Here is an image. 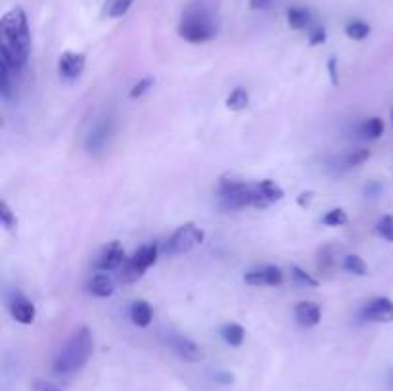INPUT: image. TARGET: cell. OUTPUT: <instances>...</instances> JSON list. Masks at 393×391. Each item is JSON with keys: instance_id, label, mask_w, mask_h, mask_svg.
<instances>
[{"instance_id": "277c9868", "label": "cell", "mask_w": 393, "mask_h": 391, "mask_svg": "<svg viewBox=\"0 0 393 391\" xmlns=\"http://www.w3.org/2000/svg\"><path fill=\"white\" fill-rule=\"evenodd\" d=\"M217 18L213 10L205 4H192L188 10L183 14L181 26H178V35L192 45H202L211 38L217 37Z\"/></svg>"}, {"instance_id": "e0dca14e", "label": "cell", "mask_w": 393, "mask_h": 391, "mask_svg": "<svg viewBox=\"0 0 393 391\" xmlns=\"http://www.w3.org/2000/svg\"><path fill=\"white\" fill-rule=\"evenodd\" d=\"M221 338L229 346L232 347H240L246 340V330L242 328L240 324H236V322H230V324H225L221 328Z\"/></svg>"}, {"instance_id": "d6986e66", "label": "cell", "mask_w": 393, "mask_h": 391, "mask_svg": "<svg viewBox=\"0 0 393 391\" xmlns=\"http://www.w3.org/2000/svg\"><path fill=\"white\" fill-rule=\"evenodd\" d=\"M16 79L18 77L14 75L4 63H0V92H2V98H6V100L12 98L14 90H16Z\"/></svg>"}, {"instance_id": "8d00e7d4", "label": "cell", "mask_w": 393, "mask_h": 391, "mask_svg": "<svg viewBox=\"0 0 393 391\" xmlns=\"http://www.w3.org/2000/svg\"><path fill=\"white\" fill-rule=\"evenodd\" d=\"M271 4H273V0H249L252 10H267V8H271Z\"/></svg>"}, {"instance_id": "ab89813d", "label": "cell", "mask_w": 393, "mask_h": 391, "mask_svg": "<svg viewBox=\"0 0 393 391\" xmlns=\"http://www.w3.org/2000/svg\"><path fill=\"white\" fill-rule=\"evenodd\" d=\"M392 121H393V114H392Z\"/></svg>"}, {"instance_id": "ffe728a7", "label": "cell", "mask_w": 393, "mask_h": 391, "mask_svg": "<svg viewBox=\"0 0 393 391\" xmlns=\"http://www.w3.org/2000/svg\"><path fill=\"white\" fill-rule=\"evenodd\" d=\"M247 104H249V92L246 89H235L227 98V107L232 109V112H242V109H246Z\"/></svg>"}, {"instance_id": "d4e9b609", "label": "cell", "mask_w": 393, "mask_h": 391, "mask_svg": "<svg viewBox=\"0 0 393 391\" xmlns=\"http://www.w3.org/2000/svg\"><path fill=\"white\" fill-rule=\"evenodd\" d=\"M263 272H265V284L267 286L279 288V286L284 284V272L280 271L276 265L263 267Z\"/></svg>"}, {"instance_id": "1f68e13d", "label": "cell", "mask_w": 393, "mask_h": 391, "mask_svg": "<svg viewBox=\"0 0 393 391\" xmlns=\"http://www.w3.org/2000/svg\"><path fill=\"white\" fill-rule=\"evenodd\" d=\"M368 158H370V150H365V148H361V150L351 151V154L348 156V161H345V164H348L349 167H357V165L365 164Z\"/></svg>"}, {"instance_id": "d590c367", "label": "cell", "mask_w": 393, "mask_h": 391, "mask_svg": "<svg viewBox=\"0 0 393 391\" xmlns=\"http://www.w3.org/2000/svg\"><path fill=\"white\" fill-rule=\"evenodd\" d=\"M33 391H62V390H58L56 385L50 384V382H45V380H37V382L33 384Z\"/></svg>"}, {"instance_id": "8fae6325", "label": "cell", "mask_w": 393, "mask_h": 391, "mask_svg": "<svg viewBox=\"0 0 393 391\" xmlns=\"http://www.w3.org/2000/svg\"><path fill=\"white\" fill-rule=\"evenodd\" d=\"M8 307H10V315H12V318L16 322H19V324H33V322H35L37 309H35L33 301H29L26 296L16 294L14 299H10V303H8Z\"/></svg>"}, {"instance_id": "f1b7e54d", "label": "cell", "mask_w": 393, "mask_h": 391, "mask_svg": "<svg viewBox=\"0 0 393 391\" xmlns=\"http://www.w3.org/2000/svg\"><path fill=\"white\" fill-rule=\"evenodd\" d=\"M317 267L321 272H328L332 267H334V255H332V246L323 247L321 252H318V261Z\"/></svg>"}, {"instance_id": "7a4b0ae2", "label": "cell", "mask_w": 393, "mask_h": 391, "mask_svg": "<svg viewBox=\"0 0 393 391\" xmlns=\"http://www.w3.org/2000/svg\"><path fill=\"white\" fill-rule=\"evenodd\" d=\"M95 349V340H92V332L87 326H82L71 336L70 341L65 343L60 353L54 359V373L68 376V374H75L87 365Z\"/></svg>"}, {"instance_id": "603a6c76", "label": "cell", "mask_w": 393, "mask_h": 391, "mask_svg": "<svg viewBox=\"0 0 393 391\" xmlns=\"http://www.w3.org/2000/svg\"><path fill=\"white\" fill-rule=\"evenodd\" d=\"M345 35L349 38H353V41H362V38H367L370 35V26L365 23V21H349L348 26H345Z\"/></svg>"}, {"instance_id": "e575fe53", "label": "cell", "mask_w": 393, "mask_h": 391, "mask_svg": "<svg viewBox=\"0 0 393 391\" xmlns=\"http://www.w3.org/2000/svg\"><path fill=\"white\" fill-rule=\"evenodd\" d=\"M328 75H330V81H332V85H334V87H338V82H340V77H338L336 58H330V60H328Z\"/></svg>"}, {"instance_id": "9c48e42d", "label": "cell", "mask_w": 393, "mask_h": 391, "mask_svg": "<svg viewBox=\"0 0 393 391\" xmlns=\"http://www.w3.org/2000/svg\"><path fill=\"white\" fill-rule=\"evenodd\" d=\"M361 315L368 322H393V301L389 297H375L362 307Z\"/></svg>"}, {"instance_id": "4fadbf2b", "label": "cell", "mask_w": 393, "mask_h": 391, "mask_svg": "<svg viewBox=\"0 0 393 391\" xmlns=\"http://www.w3.org/2000/svg\"><path fill=\"white\" fill-rule=\"evenodd\" d=\"M296 321L305 326V328H311V326H317L321 322V307L317 303L311 301H301L296 305Z\"/></svg>"}, {"instance_id": "44dd1931", "label": "cell", "mask_w": 393, "mask_h": 391, "mask_svg": "<svg viewBox=\"0 0 393 391\" xmlns=\"http://www.w3.org/2000/svg\"><path fill=\"white\" fill-rule=\"evenodd\" d=\"M259 188H261V192H263V196H265L267 200H269L271 203L280 202V200L284 198V190H282V186L274 183V181H271V178L261 181Z\"/></svg>"}, {"instance_id": "5bb4252c", "label": "cell", "mask_w": 393, "mask_h": 391, "mask_svg": "<svg viewBox=\"0 0 393 391\" xmlns=\"http://www.w3.org/2000/svg\"><path fill=\"white\" fill-rule=\"evenodd\" d=\"M286 18H288V26L296 29V31L307 29L313 21L311 10L303 6H292L288 10V14H286Z\"/></svg>"}, {"instance_id": "5b68a950", "label": "cell", "mask_w": 393, "mask_h": 391, "mask_svg": "<svg viewBox=\"0 0 393 391\" xmlns=\"http://www.w3.org/2000/svg\"><path fill=\"white\" fill-rule=\"evenodd\" d=\"M158 255H159L158 244H148V246H142L140 250H136L133 257H129L127 261H125V265L119 269L121 282L131 284V282H136L139 278L144 277V272H146L152 265H156Z\"/></svg>"}, {"instance_id": "6da1fadb", "label": "cell", "mask_w": 393, "mask_h": 391, "mask_svg": "<svg viewBox=\"0 0 393 391\" xmlns=\"http://www.w3.org/2000/svg\"><path fill=\"white\" fill-rule=\"evenodd\" d=\"M0 63H4L14 75L19 77L29 60V23L23 8H12L0 19Z\"/></svg>"}, {"instance_id": "30bf717a", "label": "cell", "mask_w": 393, "mask_h": 391, "mask_svg": "<svg viewBox=\"0 0 393 391\" xmlns=\"http://www.w3.org/2000/svg\"><path fill=\"white\" fill-rule=\"evenodd\" d=\"M85 65H87V56L82 52L68 50L58 60V73L68 81H75L85 71Z\"/></svg>"}, {"instance_id": "7c38bea8", "label": "cell", "mask_w": 393, "mask_h": 391, "mask_svg": "<svg viewBox=\"0 0 393 391\" xmlns=\"http://www.w3.org/2000/svg\"><path fill=\"white\" fill-rule=\"evenodd\" d=\"M109 134H112V121L104 117V119L98 121V123L92 127V131H90L89 136H87V148H89L90 151L102 150L104 146L108 144Z\"/></svg>"}, {"instance_id": "3957f363", "label": "cell", "mask_w": 393, "mask_h": 391, "mask_svg": "<svg viewBox=\"0 0 393 391\" xmlns=\"http://www.w3.org/2000/svg\"><path fill=\"white\" fill-rule=\"evenodd\" d=\"M219 198H221L222 209H267L271 202L267 200L259 188V183H244L238 178L225 177L219 183Z\"/></svg>"}, {"instance_id": "cb8c5ba5", "label": "cell", "mask_w": 393, "mask_h": 391, "mask_svg": "<svg viewBox=\"0 0 393 391\" xmlns=\"http://www.w3.org/2000/svg\"><path fill=\"white\" fill-rule=\"evenodd\" d=\"M292 277L296 280V284L299 286H307V288H318V280L317 278H313L309 272H305L303 269L299 265H292Z\"/></svg>"}, {"instance_id": "4316f807", "label": "cell", "mask_w": 393, "mask_h": 391, "mask_svg": "<svg viewBox=\"0 0 393 391\" xmlns=\"http://www.w3.org/2000/svg\"><path fill=\"white\" fill-rule=\"evenodd\" d=\"M0 221H2V227L6 230H16V227H18V219H16V215L4 200L0 202Z\"/></svg>"}, {"instance_id": "ba28073f", "label": "cell", "mask_w": 393, "mask_h": 391, "mask_svg": "<svg viewBox=\"0 0 393 391\" xmlns=\"http://www.w3.org/2000/svg\"><path fill=\"white\" fill-rule=\"evenodd\" d=\"M125 250L119 246V242H109L108 246L104 247V252L96 259V271L98 272H109V271H119L121 267L125 265L127 261Z\"/></svg>"}, {"instance_id": "7402d4cb", "label": "cell", "mask_w": 393, "mask_h": 391, "mask_svg": "<svg viewBox=\"0 0 393 391\" xmlns=\"http://www.w3.org/2000/svg\"><path fill=\"white\" fill-rule=\"evenodd\" d=\"M343 269L351 274H355V277H367L368 274L367 263L359 255H348L343 259Z\"/></svg>"}, {"instance_id": "484cf974", "label": "cell", "mask_w": 393, "mask_h": 391, "mask_svg": "<svg viewBox=\"0 0 393 391\" xmlns=\"http://www.w3.org/2000/svg\"><path fill=\"white\" fill-rule=\"evenodd\" d=\"M323 223L326 227H343L348 223V213L343 209H330L328 213L323 217Z\"/></svg>"}, {"instance_id": "836d02e7", "label": "cell", "mask_w": 393, "mask_h": 391, "mask_svg": "<svg viewBox=\"0 0 393 391\" xmlns=\"http://www.w3.org/2000/svg\"><path fill=\"white\" fill-rule=\"evenodd\" d=\"M324 41H326V29H324V27H315V29L311 31V37H309L311 46L323 45Z\"/></svg>"}, {"instance_id": "f546056e", "label": "cell", "mask_w": 393, "mask_h": 391, "mask_svg": "<svg viewBox=\"0 0 393 391\" xmlns=\"http://www.w3.org/2000/svg\"><path fill=\"white\" fill-rule=\"evenodd\" d=\"M376 230H378V234H380L384 240L393 242V215H384L380 223H378Z\"/></svg>"}, {"instance_id": "74e56055", "label": "cell", "mask_w": 393, "mask_h": 391, "mask_svg": "<svg viewBox=\"0 0 393 391\" xmlns=\"http://www.w3.org/2000/svg\"><path fill=\"white\" fill-rule=\"evenodd\" d=\"M215 380L217 382H221V384H232V382H235L232 374H229V373H217Z\"/></svg>"}, {"instance_id": "ac0fdd59", "label": "cell", "mask_w": 393, "mask_h": 391, "mask_svg": "<svg viewBox=\"0 0 393 391\" xmlns=\"http://www.w3.org/2000/svg\"><path fill=\"white\" fill-rule=\"evenodd\" d=\"M384 121L380 119V117H370V119H367L365 123L361 125V134L362 139L367 140H378L384 134Z\"/></svg>"}, {"instance_id": "9a60e30c", "label": "cell", "mask_w": 393, "mask_h": 391, "mask_svg": "<svg viewBox=\"0 0 393 391\" xmlns=\"http://www.w3.org/2000/svg\"><path fill=\"white\" fill-rule=\"evenodd\" d=\"M89 290L92 296L96 297H102V299H106V297H112L114 296V280L108 277V274H104V272H100V274H96L92 280L89 282Z\"/></svg>"}, {"instance_id": "83f0119b", "label": "cell", "mask_w": 393, "mask_h": 391, "mask_svg": "<svg viewBox=\"0 0 393 391\" xmlns=\"http://www.w3.org/2000/svg\"><path fill=\"white\" fill-rule=\"evenodd\" d=\"M134 0H112V4H109L108 16L109 18H123L125 14L131 10Z\"/></svg>"}, {"instance_id": "4dcf8cb0", "label": "cell", "mask_w": 393, "mask_h": 391, "mask_svg": "<svg viewBox=\"0 0 393 391\" xmlns=\"http://www.w3.org/2000/svg\"><path fill=\"white\" fill-rule=\"evenodd\" d=\"M154 77H144V79H140L136 85H134L133 89H131V92H129V96L133 98V100H136V98H140V96H144L150 89H154Z\"/></svg>"}, {"instance_id": "8992f818", "label": "cell", "mask_w": 393, "mask_h": 391, "mask_svg": "<svg viewBox=\"0 0 393 391\" xmlns=\"http://www.w3.org/2000/svg\"><path fill=\"white\" fill-rule=\"evenodd\" d=\"M205 242V232L196 227L194 223H186L178 227L167 242V252L169 253H188L196 246H202Z\"/></svg>"}, {"instance_id": "52a82bcc", "label": "cell", "mask_w": 393, "mask_h": 391, "mask_svg": "<svg viewBox=\"0 0 393 391\" xmlns=\"http://www.w3.org/2000/svg\"><path fill=\"white\" fill-rule=\"evenodd\" d=\"M165 343L171 347L181 359L188 360V363H200L205 357L203 349L198 346L196 341H192L190 338L178 334V332H167L165 334Z\"/></svg>"}, {"instance_id": "f35d334b", "label": "cell", "mask_w": 393, "mask_h": 391, "mask_svg": "<svg viewBox=\"0 0 393 391\" xmlns=\"http://www.w3.org/2000/svg\"><path fill=\"white\" fill-rule=\"evenodd\" d=\"M309 200H311V194L307 192V194H301V196H299V198H298V203H299V205H301V208H305V205L309 203Z\"/></svg>"}, {"instance_id": "2e32d148", "label": "cell", "mask_w": 393, "mask_h": 391, "mask_svg": "<svg viewBox=\"0 0 393 391\" xmlns=\"http://www.w3.org/2000/svg\"><path fill=\"white\" fill-rule=\"evenodd\" d=\"M131 318H133V322L136 324V326H140V328H146V326H150L154 321V311L152 307H150V303L148 301H134L133 307H131Z\"/></svg>"}, {"instance_id": "d6a6232c", "label": "cell", "mask_w": 393, "mask_h": 391, "mask_svg": "<svg viewBox=\"0 0 393 391\" xmlns=\"http://www.w3.org/2000/svg\"><path fill=\"white\" fill-rule=\"evenodd\" d=\"M244 280H246V284L249 286H267L263 269H255V271L246 272V274H244Z\"/></svg>"}]
</instances>
